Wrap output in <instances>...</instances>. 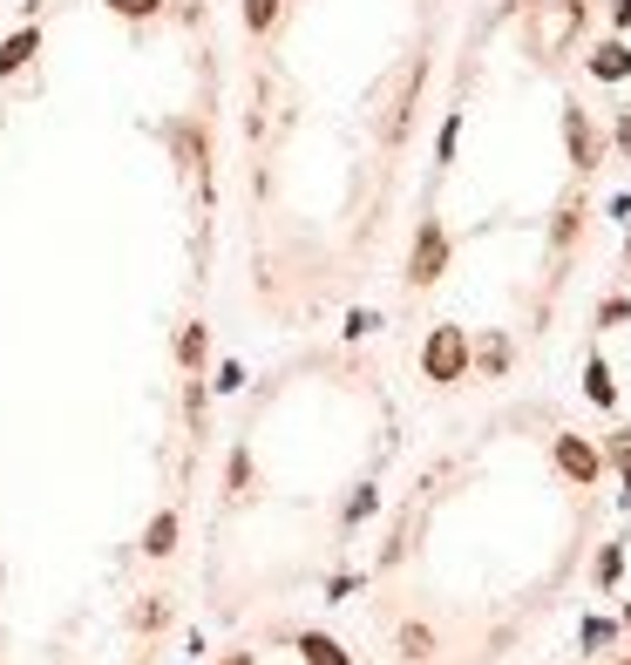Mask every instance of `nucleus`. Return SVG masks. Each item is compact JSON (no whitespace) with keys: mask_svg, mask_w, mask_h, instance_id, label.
Masks as SVG:
<instances>
[{"mask_svg":"<svg viewBox=\"0 0 631 665\" xmlns=\"http://www.w3.org/2000/svg\"><path fill=\"white\" fill-rule=\"evenodd\" d=\"M421 374L435 380V387H455L468 380V326H435L421 346Z\"/></svg>","mask_w":631,"mask_h":665,"instance_id":"obj_1","label":"nucleus"},{"mask_svg":"<svg viewBox=\"0 0 631 665\" xmlns=\"http://www.w3.org/2000/svg\"><path fill=\"white\" fill-rule=\"evenodd\" d=\"M442 271H449V231H442V218H421L414 252H408V286H435Z\"/></svg>","mask_w":631,"mask_h":665,"instance_id":"obj_2","label":"nucleus"},{"mask_svg":"<svg viewBox=\"0 0 631 665\" xmlns=\"http://www.w3.org/2000/svg\"><path fill=\"white\" fill-rule=\"evenodd\" d=\"M564 149H571L577 170L605 164V136H598V123H590V109H577V102H564Z\"/></svg>","mask_w":631,"mask_h":665,"instance_id":"obj_3","label":"nucleus"},{"mask_svg":"<svg viewBox=\"0 0 631 665\" xmlns=\"http://www.w3.org/2000/svg\"><path fill=\"white\" fill-rule=\"evenodd\" d=\"M557 468H564V476H571L577 489H590V483L605 476V455L590 448L584 435H557Z\"/></svg>","mask_w":631,"mask_h":665,"instance_id":"obj_4","label":"nucleus"},{"mask_svg":"<svg viewBox=\"0 0 631 665\" xmlns=\"http://www.w3.org/2000/svg\"><path fill=\"white\" fill-rule=\"evenodd\" d=\"M34 55H42V27L27 21V27H14L8 42H0V75H21V68H27Z\"/></svg>","mask_w":631,"mask_h":665,"instance_id":"obj_5","label":"nucleus"},{"mask_svg":"<svg viewBox=\"0 0 631 665\" xmlns=\"http://www.w3.org/2000/svg\"><path fill=\"white\" fill-rule=\"evenodd\" d=\"M177 530H184L177 510H156L150 530H143V557H170V551H177Z\"/></svg>","mask_w":631,"mask_h":665,"instance_id":"obj_6","label":"nucleus"},{"mask_svg":"<svg viewBox=\"0 0 631 665\" xmlns=\"http://www.w3.org/2000/svg\"><path fill=\"white\" fill-rule=\"evenodd\" d=\"M590 75H598V82H624V75H631V48H624V42L590 48Z\"/></svg>","mask_w":631,"mask_h":665,"instance_id":"obj_7","label":"nucleus"},{"mask_svg":"<svg viewBox=\"0 0 631 665\" xmlns=\"http://www.w3.org/2000/svg\"><path fill=\"white\" fill-rule=\"evenodd\" d=\"M584 395H590V408H618V380H611V367L598 354L584 361Z\"/></svg>","mask_w":631,"mask_h":665,"instance_id":"obj_8","label":"nucleus"},{"mask_svg":"<svg viewBox=\"0 0 631 665\" xmlns=\"http://www.w3.org/2000/svg\"><path fill=\"white\" fill-rule=\"evenodd\" d=\"M299 658H306V665H353V658H346V645H340V639H326V632H306V639H299Z\"/></svg>","mask_w":631,"mask_h":665,"instance_id":"obj_9","label":"nucleus"},{"mask_svg":"<svg viewBox=\"0 0 631 665\" xmlns=\"http://www.w3.org/2000/svg\"><path fill=\"white\" fill-rule=\"evenodd\" d=\"M204 354H211V333H204V326H197V320H190V326L177 333V361H184V367L197 374V367H204Z\"/></svg>","mask_w":631,"mask_h":665,"instance_id":"obj_10","label":"nucleus"},{"mask_svg":"<svg viewBox=\"0 0 631 665\" xmlns=\"http://www.w3.org/2000/svg\"><path fill=\"white\" fill-rule=\"evenodd\" d=\"M279 8L286 0H245V34H272L279 27Z\"/></svg>","mask_w":631,"mask_h":665,"instance_id":"obj_11","label":"nucleus"},{"mask_svg":"<svg viewBox=\"0 0 631 665\" xmlns=\"http://www.w3.org/2000/svg\"><path fill=\"white\" fill-rule=\"evenodd\" d=\"M102 8L115 21H156V14H164V0H102Z\"/></svg>","mask_w":631,"mask_h":665,"instance_id":"obj_12","label":"nucleus"},{"mask_svg":"<svg viewBox=\"0 0 631 665\" xmlns=\"http://www.w3.org/2000/svg\"><path fill=\"white\" fill-rule=\"evenodd\" d=\"M401 658H435V632L428 624H401Z\"/></svg>","mask_w":631,"mask_h":665,"instance_id":"obj_13","label":"nucleus"},{"mask_svg":"<svg viewBox=\"0 0 631 665\" xmlns=\"http://www.w3.org/2000/svg\"><path fill=\"white\" fill-rule=\"evenodd\" d=\"M170 143L184 149V164H190V170H204V136H197L190 123H184V130H170Z\"/></svg>","mask_w":631,"mask_h":665,"instance_id":"obj_14","label":"nucleus"},{"mask_svg":"<svg viewBox=\"0 0 631 665\" xmlns=\"http://www.w3.org/2000/svg\"><path fill=\"white\" fill-rule=\"evenodd\" d=\"M374 326H380V312H367V306H353V312H346V326H340V333H346V340H367Z\"/></svg>","mask_w":631,"mask_h":665,"instance_id":"obj_15","label":"nucleus"},{"mask_svg":"<svg viewBox=\"0 0 631 665\" xmlns=\"http://www.w3.org/2000/svg\"><path fill=\"white\" fill-rule=\"evenodd\" d=\"M577 224H584V211H577V204H571V211H557V231H550V245H557V252H564V245L577 239Z\"/></svg>","mask_w":631,"mask_h":665,"instance_id":"obj_16","label":"nucleus"},{"mask_svg":"<svg viewBox=\"0 0 631 665\" xmlns=\"http://www.w3.org/2000/svg\"><path fill=\"white\" fill-rule=\"evenodd\" d=\"M211 387H218V395H239V387H245V367H239V361H224V367H218V380H211Z\"/></svg>","mask_w":631,"mask_h":665,"instance_id":"obj_17","label":"nucleus"},{"mask_svg":"<svg viewBox=\"0 0 631 665\" xmlns=\"http://www.w3.org/2000/svg\"><path fill=\"white\" fill-rule=\"evenodd\" d=\"M624 320H631V299H605L598 306V326H624Z\"/></svg>","mask_w":631,"mask_h":665,"instance_id":"obj_18","label":"nucleus"},{"mask_svg":"<svg viewBox=\"0 0 631 665\" xmlns=\"http://www.w3.org/2000/svg\"><path fill=\"white\" fill-rule=\"evenodd\" d=\"M455 143H462V115H449V123H442V164H455Z\"/></svg>","mask_w":631,"mask_h":665,"instance_id":"obj_19","label":"nucleus"},{"mask_svg":"<svg viewBox=\"0 0 631 665\" xmlns=\"http://www.w3.org/2000/svg\"><path fill=\"white\" fill-rule=\"evenodd\" d=\"M374 502H380V496H374V489H361V496L346 502V523H361V517H374Z\"/></svg>","mask_w":631,"mask_h":665,"instance_id":"obj_20","label":"nucleus"},{"mask_svg":"<svg viewBox=\"0 0 631 665\" xmlns=\"http://www.w3.org/2000/svg\"><path fill=\"white\" fill-rule=\"evenodd\" d=\"M618 564H624V551H618V543H611V551L598 557V584H618Z\"/></svg>","mask_w":631,"mask_h":665,"instance_id":"obj_21","label":"nucleus"},{"mask_svg":"<svg viewBox=\"0 0 631 665\" xmlns=\"http://www.w3.org/2000/svg\"><path fill=\"white\" fill-rule=\"evenodd\" d=\"M502 361H509V354H502V340H489V346H483V374H502Z\"/></svg>","mask_w":631,"mask_h":665,"instance_id":"obj_22","label":"nucleus"},{"mask_svg":"<svg viewBox=\"0 0 631 665\" xmlns=\"http://www.w3.org/2000/svg\"><path fill=\"white\" fill-rule=\"evenodd\" d=\"M611 143H618V149L631 156V109H624V115H618V123H611Z\"/></svg>","mask_w":631,"mask_h":665,"instance_id":"obj_23","label":"nucleus"},{"mask_svg":"<svg viewBox=\"0 0 631 665\" xmlns=\"http://www.w3.org/2000/svg\"><path fill=\"white\" fill-rule=\"evenodd\" d=\"M611 462H618V468H631V428H624V435H611Z\"/></svg>","mask_w":631,"mask_h":665,"instance_id":"obj_24","label":"nucleus"},{"mask_svg":"<svg viewBox=\"0 0 631 665\" xmlns=\"http://www.w3.org/2000/svg\"><path fill=\"white\" fill-rule=\"evenodd\" d=\"M611 21H618V27H631V0H611Z\"/></svg>","mask_w":631,"mask_h":665,"instance_id":"obj_25","label":"nucleus"},{"mask_svg":"<svg viewBox=\"0 0 631 665\" xmlns=\"http://www.w3.org/2000/svg\"><path fill=\"white\" fill-rule=\"evenodd\" d=\"M224 665H252V652H231V658H224Z\"/></svg>","mask_w":631,"mask_h":665,"instance_id":"obj_26","label":"nucleus"},{"mask_svg":"<svg viewBox=\"0 0 631 665\" xmlns=\"http://www.w3.org/2000/svg\"><path fill=\"white\" fill-rule=\"evenodd\" d=\"M624 265H631V224H624Z\"/></svg>","mask_w":631,"mask_h":665,"instance_id":"obj_27","label":"nucleus"},{"mask_svg":"<svg viewBox=\"0 0 631 665\" xmlns=\"http://www.w3.org/2000/svg\"><path fill=\"white\" fill-rule=\"evenodd\" d=\"M624 496H631V468H624Z\"/></svg>","mask_w":631,"mask_h":665,"instance_id":"obj_28","label":"nucleus"},{"mask_svg":"<svg viewBox=\"0 0 631 665\" xmlns=\"http://www.w3.org/2000/svg\"><path fill=\"white\" fill-rule=\"evenodd\" d=\"M624 624H631V598H624Z\"/></svg>","mask_w":631,"mask_h":665,"instance_id":"obj_29","label":"nucleus"},{"mask_svg":"<svg viewBox=\"0 0 631 665\" xmlns=\"http://www.w3.org/2000/svg\"><path fill=\"white\" fill-rule=\"evenodd\" d=\"M624 665H631V658H624Z\"/></svg>","mask_w":631,"mask_h":665,"instance_id":"obj_30","label":"nucleus"}]
</instances>
